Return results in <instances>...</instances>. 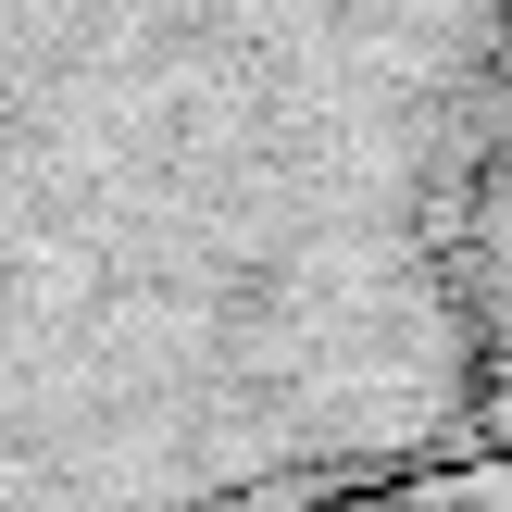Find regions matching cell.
Returning a JSON list of instances; mask_svg holds the SVG:
<instances>
[{
  "label": "cell",
  "instance_id": "3",
  "mask_svg": "<svg viewBox=\"0 0 512 512\" xmlns=\"http://www.w3.org/2000/svg\"><path fill=\"white\" fill-rule=\"evenodd\" d=\"M300 512H512V475L500 463H425V475H388V488H338V500H300Z\"/></svg>",
  "mask_w": 512,
  "mask_h": 512
},
{
  "label": "cell",
  "instance_id": "2",
  "mask_svg": "<svg viewBox=\"0 0 512 512\" xmlns=\"http://www.w3.org/2000/svg\"><path fill=\"white\" fill-rule=\"evenodd\" d=\"M463 350H475V463L512 475V38L488 88V150H475V225H463Z\"/></svg>",
  "mask_w": 512,
  "mask_h": 512
},
{
  "label": "cell",
  "instance_id": "1",
  "mask_svg": "<svg viewBox=\"0 0 512 512\" xmlns=\"http://www.w3.org/2000/svg\"><path fill=\"white\" fill-rule=\"evenodd\" d=\"M500 38L512 0H0V512L463 463Z\"/></svg>",
  "mask_w": 512,
  "mask_h": 512
}]
</instances>
